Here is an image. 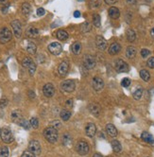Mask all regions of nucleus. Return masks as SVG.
I'll use <instances>...</instances> for the list:
<instances>
[{
  "label": "nucleus",
  "instance_id": "obj_41",
  "mask_svg": "<svg viewBox=\"0 0 154 157\" xmlns=\"http://www.w3.org/2000/svg\"><path fill=\"white\" fill-rule=\"evenodd\" d=\"M130 80L128 78H123L122 81H121V85H122L123 87H128V86H130Z\"/></svg>",
  "mask_w": 154,
  "mask_h": 157
},
{
  "label": "nucleus",
  "instance_id": "obj_4",
  "mask_svg": "<svg viewBox=\"0 0 154 157\" xmlns=\"http://www.w3.org/2000/svg\"><path fill=\"white\" fill-rule=\"evenodd\" d=\"M48 51L50 52L51 54L53 55H60V53H62L63 51V47H62V44H60V43L58 42H54V43H51L48 46Z\"/></svg>",
  "mask_w": 154,
  "mask_h": 157
},
{
  "label": "nucleus",
  "instance_id": "obj_44",
  "mask_svg": "<svg viewBox=\"0 0 154 157\" xmlns=\"http://www.w3.org/2000/svg\"><path fill=\"white\" fill-rule=\"evenodd\" d=\"M22 157H36L34 153H32L31 151H24Z\"/></svg>",
  "mask_w": 154,
  "mask_h": 157
},
{
  "label": "nucleus",
  "instance_id": "obj_22",
  "mask_svg": "<svg viewBox=\"0 0 154 157\" xmlns=\"http://www.w3.org/2000/svg\"><path fill=\"white\" fill-rule=\"evenodd\" d=\"M26 50L27 52H29V54L31 55H34L37 51V47L36 44L32 42H27V44H26Z\"/></svg>",
  "mask_w": 154,
  "mask_h": 157
},
{
  "label": "nucleus",
  "instance_id": "obj_46",
  "mask_svg": "<svg viewBox=\"0 0 154 157\" xmlns=\"http://www.w3.org/2000/svg\"><path fill=\"white\" fill-rule=\"evenodd\" d=\"M45 13H46L45 9L39 8V9L37 10V15H38V16H43V15H45Z\"/></svg>",
  "mask_w": 154,
  "mask_h": 157
},
{
  "label": "nucleus",
  "instance_id": "obj_56",
  "mask_svg": "<svg viewBox=\"0 0 154 157\" xmlns=\"http://www.w3.org/2000/svg\"><path fill=\"white\" fill-rule=\"evenodd\" d=\"M93 157H102L100 154H98V153H96V154H94V156H93Z\"/></svg>",
  "mask_w": 154,
  "mask_h": 157
},
{
  "label": "nucleus",
  "instance_id": "obj_7",
  "mask_svg": "<svg viewBox=\"0 0 154 157\" xmlns=\"http://www.w3.org/2000/svg\"><path fill=\"white\" fill-rule=\"evenodd\" d=\"M114 68L117 72H128L129 71V65L126 64V61L123 60L118 59L114 61Z\"/></svg>",
  "mask_w": 154,
  "mask_h": 157
},
{
  "label": "nucleus",
  "instance_id": "obj_14",
  "mask_svg": "<svg viewBox=\"0 0 154 157\" xmlns=\"http://www.w3.org/2000/svg\"><path fill=\"white\" fill-rule=\"evenodd\" d=\"M92 84H93V88H94L96 91H100V90H102L103 87H104L103 81L101 80L100 78H98V77H95L94 78Z\"/></svg>",
  "mask_w": 154,
  "mask_h": 157
},
{
  "label": "nucleus",
  "instance_id": "obj_24",
  "mask_svg": "<svg viewBox=\"0 0 154 157\" xmlns=\"http://www.w3.org/2000/svg\"><path fill=\"white\" fill-rule=\"evenodd\" d=\"M109 15H110V17L113 18V19H117L120 16V12L117 8L112 7V8L109 9Z\"/></svg>",
  "mask_w": 154,
  "mask_h": 157
},
{
  "label": "nucleus",
  "instance_id": "obj_26",
  "mask_svg": "<svg viewBox=\"0 0 154 157\" xmlns=\"http://www.w3.org/2000/svg\"><path fill=\"white\" fill-rule=\"evenodd\" d=\"M136 55V49L133 47H129L126 50V56L129 58V59H133L135 57Z\"/></svg>",
  "mask_w": 154,
  "mask_h": 157
},
{
  "label": "nucleus",
  "instance_id": "obj_35",
  "mask_svg": "<svg viewBox=\"0 0 154 157\" xmlns=\"http://www.w3.org/2000/svg\"><path fill=\"white\" fill-rule=\"evenodd\" d=\"M9 156V150L7 147L0 148V157H8Z\"/></svg>",
  "mask_w": 154,
  "mask_h": 157
},
{
  "label": "nucleus",
  "instance_id": "obj_33",
  "mask_svg": "<svg viewBox=\"0 0 154 157\" xmlns=\"http://www.w3.org/2000/svg\"><path fill=\"white\" fill-rule=\"evenodd\" d=\"M63 143L65 146H70L71 143H72V138L69 136V134H64L63 137Z\"/></svg>",
  "mask_w": 154,
  "mask_h": 157
},
{
  "label": "nucleus",
  "instance_id": "obj_29",
  "mask_svg": "<svg viewBox=\"0 0 154 157\" xmlns=\"http://www.w3.org/2000/svg\"><path fill=\"white\" fill-rule=\"evenodd\" d=\"M127 39H128V41L130 42V43H133V42L135 41L136 33L133 30H127Z\"/></svg>",
  "mask_w": 154,
  "mask_h": 157
},
{
  "label": "nucleus",
  "instance_id": "obj_2",
  "mask_svg": "<svg viewBox=\"0 0 154 157\" xmlns=\"http://www.w3.org/2000/svg\"><path fill=\"white\" fill-rule=\"evenodd\" d=\"M13 33L9 27H5L0 30V43L1 44H7L12 40Z\"/></svg>",
  "mask_w": 154,
  "mask_h": 157
},
{
  "label": "nucleus",
  "instance_id": "obj_20",
  "mask_svg": "<svg viewBox=\"0 0 154 157\" xmlns=\"http://www.w3.org/2000/svg\"><path fill=\"white\" fill-rule=\"evenodd\" d=\"M141 137H142V139L144 140L145 142L150 144L151 146H154V137L151 136L150 133H148L147 132H144L141 134Z\"/></svg>",
  "mask_w": 154,
  "mask_h": 157
},
{
  "label": "nucleus",
  "instance_id": "obj_47",
  "mask_svg": "<svg viewBox=\"0 0 154 157\" xmlns=\"http://www.w3.org/2000/svg\"><path fill=\"white\" fill-rule=\"evenodd\" d=\"M51 127L55 128V129H57V128H60V122L58 121V120H55L51 123Z\"/></svg>",
  "mask_w": 154,
  "mask_h": 157
},
{
  "label": "nucleus",
  "instance_id": "obj_21",
  "mask_svg": "<svg viewBox=\"0 0 154 157\" xmlns=\"http://www.w3.org/2000/svg\"><path fill=\"white\" fill-rule=\"evenodd\" d=\"M121 50V46L118 43H113L111 44V47H109V53L111 55H115L117 54Z\"/></svg>",
  "mask_w": 154,
  "mask_h": 157
},
{
  "label": "nucleus",
  "instance_id": "obj_53",
  "mask_svg": "<svg viewBox=\"0 0 154 157\" xmlns=\"http://www.w3.org/2000/svg\"><path fill=\"white\" fill-rule=\"evenodd\" d=\"M66 104H67V105H69V106L73 105V100H72V99H69V100H67Z\"/></svg>",
  "mask_w": 154,
  "mask_h": 157
},
{
  "label": "nucleus",
  "instance_id": "obj_32",
  "mask_svg": "<svg viewBox=\"0 0 154 157\" xmlns=\"http://www.w3.org/2000/svg\"><path fill=\"white\" fill-rule=\"evenodd\" d=\"M71 116V112L68 110H63L62 111V113H60V117H62V119L64 121H67Z\"/></svg>",
  "mask_w": 154,
  "mask_h": 157
},
{
  "label": "nucleus",
  "instance_id": "obj_12",
  "mask_svg": "<svg viewBox=\"0 0 154 157\" xmlns=\"http://www.w3.org/2000/svg\"><path fill=\"white\" fill-rule=\"evenodd\" d=\"M43 93L46 98L53 97L54 94H55V88H54L53 84H51V83H47V84H46L43 88Z\"/></svg>",
  "mask_w": 154,
  "mask_h": 157
},
{
  "label": "nucleus",
  "instance_id": "obj_18",
  "mask_svg": "<svg viewBox=\"0 0 154 157\" xmlns=\"http://www.w3.org/2000/svg\"><path fill=\"white\" fill-rule=\"evenodd\" d=\"M89 110L91 113L96 116H99L100 113H101V109H100V106L97 104V103H92L89 105Z\"/></svg>",
  "mask_w": 154,
  "mask_h": 157
},
{
  "label": "nucleus",
  "instance_id": "obj_15",
  "mask_svg": "<svg viewBox=\"0 0 154 157\" xmlns=\"http://www.w3.org/2000/svg\"><path fill=\"white\" fill-rule=\"evenodd\" d=\"M96 44H97V47L98 49L100 50H105L107 48V42L106 40L104 39L102 36H97L96 38Z\"/></svg>",
  "mask_w": 154,
  "mask_h": 157
},
{
  "label": "nucleus",
  "instance_id": "obj_27",
  "mask_svg": "<svg viewBox=\"0 0 154 157\" xmlns=\"http://www.w3.org/2000/svg\"><path fill=\"white\" fill-rule=\"evenodd\" d=\"M22 13H23V14L24 15H26V16H27L29 13H30V12H31V7H30V5L29 4V3H27V2H25V3H23L22 4Z\"/></svg>",
  "mask_w": 154,
  "mask_h": 157
},
{
  "label": "nucleus",
  "instance_id": "obj_42",
  "mask_svg": "<svg viewBox=\"0 0 154 157\" xmlns=\"http://www.w3.org/2000/svg\"><path fill=\"white\" fill-rule=\"evenodd\" d=\"M150 51L148 49L144 48V49L141 50V56H142L143 58H147V56H150Z\"/></svg>",
  "mask_w": 154,
  "mask_h": 157
},
{
  "label": "nucleus",
  "instance_id": "obj_54",
  "mask_svg": "<svg viewBox=\"0 0 154 157\" xmlns=\"http://www.w3.org/2000/svg\"><path fill=\"white\" fill-rule=\"evenodd\" d=\"M29 97L32 98H34L35 97V95H34V92H32V91H29Z\"/></svg>",
  "mask_w": 154,
  "mask_h": 157
},
{
  "label": "nucleus",
  "instance_id": "obj_45",
  "mask_svg": "<svg viewBox=\"0 0 154 157\" xmlns=\"http://www.w3.org/2000/svg\"><path fill=\"white\" fill-rule=\"evenodd\" d=\"M7 104H8V99L7 98H2L1 100H0V107L1 108L6 107Z\"/></svg>",
  "mask_w": 154,
  "mask_h": 157
},
{
  "label": "nucleus",
  "instance_id": "obj_5",
  "mask_svg": "<svg viewBox=\"0 0 154 157\" xmlns=\"http://www.w3.org/2000/svg\"><path fill=\"white\" fill-rule=\"evenodd\" d=\"M1 138L5 143H12L13 141V136L12 131L8 128H4L1 131Z\"/></svg>",
  "mask_w": 154,
  "mask_h": 157
},
{
  "label": "nucleus",
  "instance_id": "obj_40",
  "mask_svg": "<svg viewBox=\"0 0 154 157\" xmlns=\"http://www.w3.org/2000/svg\"><path fill=\"white\" fill-rule=\"evenodd\" d=\"M19 125H20V126H22V127H23L24 129H26V130H29V127H30V123H29V121H27V120L23 119Z\"/></svg>",
  "mask_w": 154,
  "mask_h": 157
},
{
  "label": "nucleus",
  "instance_id": "obj_13",
  "mask_svg": "<svg viewBox=\"0 0 154 157\" xmlns=\"http://www.w3.org/2000/svg\"><path fill=\"white\" fill-rule=\"evenodd\" d=\"M69 70V64H68V61H62V63L60 64L59 67H58V72H59V74L63 77L67 74V72Z\"/></svg>",
  "mask_w": 154,
  "mask_h": 157
},
{
  "label": "nucleus",
  "instance_id": "obj_38",
  "mask_svg": "<svg viewBox=\"0 0 154 157\" xmlns=\"http://www.w3.org/2000/svg\"><path fill=\"white\" fill-rule=\"evenodd\" d=\"M90 30H91V26H90L89 22H85V23L82 24V26H81V30L83 31V32H87V31H89Z\"/></svg>",
  "mask_w": 154,
  "mask_h": 157
},
{
  "label": "nucleus",
  "instance_id": "obj_31",
  "mask_svg": "<svg viewBox=\"0 0 154 157\" xmlns=\"http://www.w3.org/2000/svg\"><path fill=\"white\" fill-rule=\"evenodd\" d=\"M140 76L143 78V81H150V73H148V71H147L145 69H143V70L140 71Z\"/></svg>",
  "mask_w": 154,
  "mask_h": 157
},
{
  "label": "nucleus",
  "instance_id": "obj_28",
  "mask_svg": "<svg viewBox=\"0 0 154 157\" xmlns=\"http://www.w3.org/2000/svg\"><path fill=\"white\" fill-rule=\"evenodd\" d=\"M71 50H72V52L74 54H77V55L80 54L81 52V44H80V43L77 42V43L73 44L72 47H71Z\"/></svg>",
  "mask_w": 154,
  "mask_h": 157
},
{
  "label": "nucleus",
  "instance_id": "obj_49",
  "mask_svg": "<svg viewBox=\"0 0 154 157\" xmlns=\"http://www.w3.org/2000/svg\"><path fill=\"white\" fill-rule=\"evenodd\" d=\"M107 4H109V5H113V4H115L116 3L118 0H104Z\"/></svg>",
  "mask_w": 154,
  "mask_h": 157
},
{
  "label": "nucleus",
  "instance_id": "obj_11",
  "mask_svg": "<svg viewBox=\"0 0 154 157\" xmlns=\"http://www.w3.org/2000/svg\"><path fill=\"white\" fill-rule=\"evenodd\" d=\"M77 151L80 155H85L89 153V145H88L85 141H80L77 145Z\"/></svg>",
  "mask_w": 154,
  "mask_h": 157
},
{
  "label": "nucleus",
  "instance_id": "obj_37",
  "mask_svg": "<svg viewBox=\"0 0 154 157\" xmlns=\"http://www.w3.org/2000/svg\"><path fill=\"white\" fill-rule=\"evenodd\" d=\"M29 123H30V126L32 128H34V129H37L38 126H39V121H38V119L36 118V117H32V118L30 119V121H29Z\"/></svg>",
  "mask_w": 154,
  "mask_h": 157
},
{
  "label": "nucleus",
  "instance_id": "obj_6",
  "mask_svg": "<svg viewBox=\"0 0 154 157\" xmlns=\"http://www.w3.org/2000/svg\"><path fill=\"white\" fill-rule=\"evenodd\" d=\"M60 88L63 92H66V93H71L75 90V82L71 80H66V81H63L60 84Z\"/></svg>",
  "mask_w": 154,
  "mask_h": 157
},
{
  "label": "nucleus",
  "instance_id": "obj_36",
  "mask_svg": "<svg viewBox=\"0 0 154 157\" xmlns=\"http://www.w3.org/2000/svg\"><path fill=\"white\" fill-rule=\"evenodd\" d=\"M100 0H90V7L93 8V9H96V8H98L100 6Z\"/></svg>",
  "mask_w": 154,
  "mask_h": 157
},
{
  "label": "nucleus",
  "instance_id": "obj_3",
  "mask_svg": "<svg viewBox=\"0 0 154 157\" xmlns=\"http://www.w3.org/2000/svg\"><path fill=\"white\" fill-rule=\"evenodd\" d=\"M22 65H23L25 68H27V70H29V74L32 76L35 73L36 71V64L33 61H32V59L27 57L23 60V61H22Z\"/></svg>",
  "mask_w": 154,
  "mask_h": 157
},
{
  "label": "nucleus",
  "instance_id": "obj_58",
  "mask_svg": "<svg viewBox=\"0 0 154 157\" xmlns=\"http://www.w3.org/2000/svg\"><path fill=\"white\" fill-rule=\"evenodd\" d=\"M81 1H82V0H81Z\"/></svg>",
  "mask_w": 154,
  "mask_h": 157
},
{
  "label": "nucleus",
  "instance_id": "obj_39",
  "mask_svg": "<svg viewBox=\"0 0 154 157\" xmlns=\"http://www.w3.org/2000/svg\"><path fill=\"white\" fill-rule=\"evenodd\" d=\"M142 95H143V90L142 89H137V90L133 93V98L135 99H140L142 98Z\"/></svg>",
  "mask_w": 154,
  "mask_h": 157
},
{
  "label": "nucleus",
  "instance_id": "obj_10",
  "mask_svg": "<svg viewBox=\"0 0 154 157\" xmlns=\"http://www.w3.org/2000/svg\"><path fill=\"white\" fill-rule=\"evenodd\" d=\"M12 27H13V33L16 38H20L22 36V26H21V23L20 21L18 20H13L12 22Z\"/></svg>",
  "mask_w": 154,
  "mask_h": 157
},
{
  "label": "nucleus",
  "instance_id": "obj_52",
  "mask_svg": "<svg viewBox=\"0 0 154 157\" xmlns=\"http://www.w3.org/2000/svg\"><path fill=\"white\" fill-rule=\"evenodd\" d=\"M8 3V0H0V4L1 5H6Z\"/></svg>",
  "mask_w": 154,
  "mask_h": 157
},
{
  "label": "nucleus",
  "instance_id": "obj_9",
  "mask_svg": "<svg viewBox=\"0 0 154 157\" xmlns=\"http://www.w3.org/2000/svg\"><path fill=\"white\" fill-rule=\"evenodd\" d=\"M29 151H31L32 153H34L35 155H39L41 154V145L40 143L36 141V140H32L29 144Z\"/></svg>",
  "mask_w": 154,
  "mask_h": 157
},
{
  "label": "nucleus",
  "instance_id": "obj_16",
  "mask_svg": "<svg viewBox=\"0 0 154 157\" xmlns=\"http://www.w3.org/2000/svg\"><path fill=\"white\" fill-rule=\"evenodd\" d=\"M26 35L29 38H35L39 35V30L35 27H29L26 30Z\"/></svg>",
  "mask_w": 154,
  "mask_h": 157
},
{
  "label": "nucleus",
  "instance_id": "obj_1",
  "mask_svg": "<svg viewBox=\"0 0 154 157\" xmlns=\"http://www.w3.org/2000/svg\"><path fill=\"white\" fill-rule=\"evenodd\" d=\"M43 136L47 140L49 143H55L58 140V132L57 129L53 127H48L43 131Z\"/></svg>",
  "mask_w": 154,
  "mask_h": 157
},
{
  "label": "nucleus",
  "instance_id": "obj_57",
  "mask_svg": "<svg viewBox=\"0 0 154 157\" xmlns=\"http://www.w3.org/2000/svg\"><path fill=\"white\" fill-rule=\"evenodd\" d=\"M0 136H1V130H0Z\"/></svg>",
  "mask_w": 154,
  "mask_h": 157
},
{
  "label": "nucleus",
  "instance_id": "obj_19",
  "mask_svg": "<svg viewBox=\"0 0 154 157\" xmlns=\"http://www.w3.org/2000/svg\"><path fill=\"white\" fill-rule=\"evenodd\" d=\"M12 119H13V121L17 123V124H20V123L22 122V120H23L24 118L22 117L21 112L18 111V110H15L12 113Z\"/></svg>",
  "mask_w": 154,
  "mask_h": 157
},
{
  "label": "nucleus",
  "instance_id": "obj_8",
  "mask_svg": "<svg viewBox=\"0 0 154 157\" xmlns=\"http://www.w3.org/2000/svg\"><path fill=\"white\" fill-rule=\"evenodd\" d=\"M83 65L87 69H92L96 66V59L92 55H85L83 58Z\"/></svg>",
  "mask_w": 154,
  "mask_h": 157
},
{
  "label": "nucleus",
  "instance_id": "obj_25",
  "mask_svg": "<svg viewBox=\"0 0 154 157\" xmlns=\"http://www.w3.org/2000/svg\"><path fill=\"white\" fill-rule=\"evenodd\" d=\"M56 36H57V38L59 39V40L65 41V40H67V38H68V33L63 30H60L57 31Z\"/></svg>",
  "mask_w": 154,
  "mask_h": 157
},
{
  "label": "nucleus",
  "instance_id": "obj_34",
  "mask_svg": "<svg viewBox=\"0 0 154 157\" xmlns=\"http://www.w3.org/2000/svg\"><path fill=\"white\" fill-rule=\"evenodd\" d=\"M93 22H94V25L97 27H99L101 23H100V16L98 14H94L93 16Z\"/></svg>",
  "mask_w": 154,
  "mask_h": 157
},
{
  "label": "nucleus",
  "instance_id": "obj_17",
  "mask_svg": "<svg viewBox=\"0 0 154 157\" xmlns=\"http://www.w3.org/2000/svg\"><path fill=\"white\" fill-rule=\"evenodd\" d=\"M85 132H86V134L88 136L90 137H93L96 134V132H97V127L95 124H93V123H89L87 126H86V129H85Z\"/></svg>",
  "mask_w": 154,
  "mask_h": 157
},
{
  "label": "nucleus",
  "instance_id": "obj_43",
  "mask_svg": "<svg viewBox=\"0 0 154 157\" xmlns=\"http://www.w3.org/2000/svg\"><path fill=\"white\" fill-rule=\"evenodd\" d=\"M147 64L148 67H150V68H154V57H151V58L148 59Z\"/></svg>",
  "mask_w": 154,
  "mask_h": 157
},
{
  "label": "nucleus",
  "instance_id": "obj_48",
  "mask_svg": "<svg viewBox=\"0 0 154 157\" xmlns=\"http://www.w3.org/2000/svg\"><path fill=\"white\" fill-rule=\"evenodd\" d=\"M9 8H10V4H9V3H7L6 5H3V8H2V13H6L8 12Z\"/></svg>",
  "mask_w": 154,
  "mask_h": 157
},
{
  "label": "nucleus",
  "instance_id": "obj_51",
  "mask_svg": "<svg viewBox=\"0 0 154 157\" xmlns=\"http://www.w3.org/2000/svg\"><path fill=\"white\" fill-rule=\"evenodd\" d=\"M127 2L130 5H135L136 4V0H127Z\"/></svg>",
  "mask_w": 154,
  "mask_h": 157
},
{
  "label": "nucleus",
  "instance_id": "obj_55",
  "mask_svg": "<svg viewBox=\"0 0 154 157\" xmlns=\"http://www.w3.org/2000/svg\"><path fill=\"white\" fill-rule=\"evenodd\" d=\"M150 34L152 37H154V27H152V29L150 30Z\"/></svg>",
  "mask_w": 154,
  "mask_h": 157
},
{
  "label": "nucleus",
  "instance_id": "obj_50",
  "mask_svg": "<svg viewBox=\"0 0 154 157\" xmlns=\"http://www.w3.org/2000/svg\"><path fill=\"white\" fill-rule=\"evenodd\" d=\"M74 16H75V17H76V18H78V17H80V13L79 12V10H76V12L74 13Z\"/></svg>",
  "mask_w": 154,
  "mask_h": 157
},
{
  "label": "nucleus",
  "instance_id": "obj_23",
  "mask_svg": "<svg viewBox=\"0 0 154 157\" xmlns=\"http://www.w3.org/2000/svg\"><path fill=\"white\" fill-rule=\"evenodd\" d=\"M106 132L109 136H112V137H114V136H117V130L113 124H108L106 126Z\"/></svg>",
  "mask_w": 154,
  "mask_h": 157
},
{
  "label": "nucleus",
  "instance_id": "obj_30",
  "mask_svg": "<svg viewBox=\"0 0 154 157\" xmlns=\"http://www.w3.org/2000/svg\"><path fill=\"white\" fill-rule=\"evenodd\" d=\"M112 147L114 153H120L121 150H122V147H121L120 142H118L117 140H113L112 141Z\"/></svg>",
  "mask_w": 154,
  "mask_h": 157
}]
</instances>
